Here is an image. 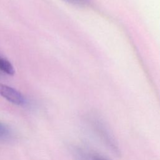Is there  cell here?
Returning <instances> with one entry per match:
<instances>
[{"label":"cell","instance_id":"obj_1","mask_svg":"<svg viewBox=\"0 0 160 160\" xmlns=\"http://www.w3.org/2000/svg\"><path fill=\"white\" fill-rule=\"evenodd\" d=\"M0 95L14 104L22 105L25 101L24 96L20 92L5 84H0Z\"/></svg>","mask_w":160,"mask_h":160},{"label":"cell","instance_id":"obj_2","mask_svg":"<svg viewBox=\"0 0 160 160\" xmlns=\"http://www.w3.org/2000/svg\"><path fill=\"white\" fill-rule=\"evenodd\" d=\"M0 70L3 72L12 76L15 73L13 66L7 59L0 57Z\"/></svg>","mask_w":160,"mask_h":160},{"label":"cell","instance_id":"obj_3","mask_svg":"<svg viewBox=\"0 0 160 160\" xmlns=\"http://www.w3.org/2000/svg\"><path fill=\"white\" fill-rule=\"evenodd\" d=\"M12 131L5 124L0 122V141H8L12 138Z\"/></svg>","mask_w":160,"mask_h":160},{"label":"cell","instance_id":"obj_4","mask_svg":"<svg viewBox=\"0 0 160 160\" xmlns=\"http://www.w3.org/2000/svg\"><path fill=\"white\" fill-rule=\"evenodd\" d=\"M69 3H72L77 5H84L87 4L89 0H64Z\"/></svg>","mask_w":160,"mask_h":160}]
</instances>
